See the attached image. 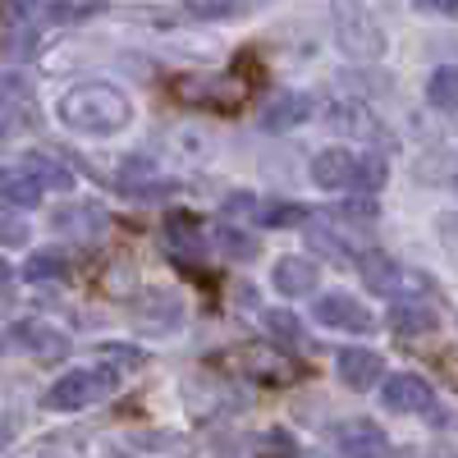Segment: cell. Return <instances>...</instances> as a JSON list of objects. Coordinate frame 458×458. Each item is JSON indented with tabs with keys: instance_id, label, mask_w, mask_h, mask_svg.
<instances>
[{
	"instance_id": "17",
	"label": "cell",
	"mask_w": 458,
	"mask_h": 458,
	"mask_svg": "<svg viewBox=\"0 0 458 458\" xmlns=\"http://www.w3.org/2000/svg\"><path fill=\"white\" fill-rule=\"evenodd\" d=\"M440 317L431 308H422V302H399V308L390 312V330L403 335V339H417V335H436Z\"/></svg>"
},
{
	"instance_id": "9",
	"label": "cell",
	"mask_w": 458,
	"mask_h": 458,
	"mask_svg": "<svg viewBox=\"0 0 458 458\" xmlns=\"http://www.w3.org/2000/svg\"><path fill=\"white\" fill-rule=\"evenodd\" d=\"M335 445L339 454H349V458H380L386 454V431H380L376 422H339L335 427Z\"/></svg>"
},
{
	"instance_id": "18",
	"label": "cell",
	"mask_w": 458,
	"mask_h": 458,
	"mask_svg": "<svg viewBox=\"0 0 458 458\" xmlns=\"http://www.w3.org/2000/svg\"><path fill=\"white\" fill-rule=\"evenodd\" d=\"M165 239L179 252H193V261H198V252H202V220L193 211H170L165 216Z\"/></svg>"
},
{
	"instance_id": "10",
	"label": "cell",
	"mask_w": 458,
	"mask_h": 458,
	"mask_svg": "<svg viewBox=\"0 0 458 458\" xmlns=\"http://www.w3.org/2000/svg\"><path fill=\"white\" fill-rule=\"evenodd\" d=\"M335 371L349 390H371L380 380V371H386V362H380V353H371V349H339Z\"/></svg>"
},
{
	"instance_id": "1",
	"label": "cell",
	"mask_w": 458,
	"mask_h": 458,
	"mask_svg": "<svg viewBox=\"0 0 458 458\" xmlns=\"http://www.w3.org/2000/svg\"><path fill=\"white\" fill-rule=\"evenodd\" d=\"M60 120L79 133H114L129 124V97L110 83H83L60 97Z\"/></svg>"
},
{
	"instance_id": "31",
	"label": "cell",
	"mask_w": 458,
	"mask_h": 458,
	"mask_svg": "<svg viewBox=\"0 0 458 458\" xmlns=\"http://www.w3.org/2000/svg\"><path fill=\"white\" fill-rule=\"evenodd\" d=\"M308 243H312L317 252H330L335 261H349V257H353V252H349V243H344V239H335V234H326L321 225H312V229H308Z\"/></svg>"
},
{
	"instance_id": "12",
	"label": "cell",
	"mask_w": 458,
	"mask_h": 458,
	"mask_svg": "<svg viewBox=\"0 0 458 458\" xmlns=\"http://www.w3.org/2000/svg\"><path fill=\"white\" fill-rule=\"evenodd\" d=\"M271 284L284 298H302V293H312L321 284V271H317V261H308V257H280L276 271H271Z\"/></svg>"
},
{
	"instance_id": "23",
	"label": "cell",
	"mask_w": 458,
	"mask_h": 458,
	"mask_svg": "<svg viewBox=\"0 0 458 458\" xmlns=\"http://www.w3.org/2000/svg\"><path fill=\"white\" fill-rule=\"evenodd\" d=\"M69 271V257L60 252V248H42V252H32L28 257V266H23V276L32 280V284H42V280H60Z\"/></svg>"
},
{
	"instance_id": "2",
	"label": "cell",
	"mask_w": 458,
	"mask_h": 458,
	"mask_svg": "<svg viewBox=\"0 0 458 458\" xmlns=\"http://www.w3.org/2000/svg\"><path fill=\"white\" fill-rule=\"evenodd\" d=\"M335 42L344 47V55H353V60H376L380 51H386V32L376 28V19L362 5L339 0L335 5Z\"/></svg>"
},
{
	"instance_id": "32",
	"label": "cell",
	"mask_w": 458,
	"mask_h": 458,
	"mask_svg": "<svg viewBox=\"0 0 458 458\" xmlns=\"http://www.w3.org/2000/svg\"><path fill=\"white\" fill-rule=\"evenodd\" d=\"M193 14H202V19H220V14H234V10H243V0H183Z\"/></svg>"
},
{
	"instance_id": "15",
	"label": "cell",
	"mask_w": 458,
	"mask_h": 458,
	"mask_svg": "<svg viewBox=\"0 0 458 458\" xmlns=\"http://www.w3.org/2000/svg\"><path fill=\"white\" fill-rule=\"evenodd\" d=\"M55 225L64 229V234H73V239H97L101 229L110 225V216L97 202H79V207H60L55 211Z\"/></svg>"
},
{
	"instance_id": "6",
	"label": "cell",
	"mask_w": 458,
	"mask_h": 458,
	"mask_svg": "<svg viewBox=\"0 0 458 458\" xmlns=\"http://www.w3.org/2000/svg\"><path fill=\"white\" fill-rule=\"evenodd\" d=\"M312 179H317V188H339V193H349V188H358V157L353 151H339V147H330V151H317L312 157Z\"/></svg>"
},
{
	"instance_id": "22",
	"label": "cell",
	"mask_w": 458,
	"mask_h": 458,
	"mask_svg": "<svg viewBox=\"0 0 458 458\" xmlns=\"http://www.w3.org/2000/svg\"><path fill=\"white\" fill-rule=\"evenodd\" d=\"M23 174H32L42 188H69V183H73V174L51 157V151H32V157L23 161Z\"/></svg>"
},
{
	"instance_id": "27",
	"label": "cell",
	"mask_w": 458,
	"mask_h": 458,
	"mask_svg": "<svg viewBox=\"0 0 458 458\" xmlns=\"http://www.w3.org/2000/svg\"><path fill=\"white\" fill-rule=\"evenodd\" d=\"M376 216H380L376 198H353V202H339V207H330V220H353V225H371Z\"/></svg>"
},
{
	"instance_id": "5",
	"label": "cell",
	"mask_w": 458,
	"mask_h": 458,
	"mask_svg": "<svg viewBox=\"0 0 458 458\" xmlns=\"http://www.w3.org/2000/svg\"><path fill=\"white\" fill-rule=\"evenodd\" d=\"M174 92L188 106H211V110H239L243 106V88H234L229 79H211V73H198V79L174 83Z\"/></svg>"
},
{
	"instance_id": "38",
	"label": "cell",
	"mask_w": 458,
	"mask_h": 458,
	"mask_svg": "<svg viewBox=\"0 0 458 458\" xmlns=\"http://www.w3.org/2000/svg\"><path fill=\"white\" fill-rule=\"evenodd\" d=\"M5 133H14V120H10L5 110H0V138H5Z\"/></svg>"
},
{
	"instance_id": "36",
	"label": "cell",
	"mask_w": 458,
	"mask_h": 458,
	"mask_svg": "<svg viewBox=\"0 0 458 458\" xmlns=\"http://www.w3.org/2000/svg\"><path fill=\"white\" fill-rule=\"evenodd\" d=\"M10 284H14V271H10V261H5V257H0V298H5V293H10Z\"/></svg>"
},
{
	"instance_id": "19",
	"label": "cell",
	"mask_w": 458,
	"mask_h": 458,
	"mask_svg": "<svg viewBox=\"0 0 458 458\" xmlns=\"http://www.w3.org/2000/svg\"><path fill=\"white\" fill-rule=\"evenodd\" d=\"M216 248L225 252V261H252V257L261 252V239L225 220V225H216Z\"/></svg>"
},
{
	"instance_id": "20",
	"label": "cell",
	"mask_w": 458,
	"mask_h": 458,
	"mask_svg": "<svg viewBox=\"0 0 458 458\" xmlns=\"http://www.w3.org/2000/svg\"><path fill=\"white\" fill-rule=\"evenodd\" d=\"M0 202L10 207H37L42 202V183L23 170H0Z\"/></svg>"
},
{
	"instance_id": "24",
	"label": "cell",
	"mask_w": 458,
	"mask_h": 458,
	"mask_svg": "<svg viewBox=\"0 0 458 458\" xmlns=\"http://www.w3.org/2000/svg\"><path fill=\"white\" fill-rule=\"evenodd\" d=\"M427 101L436 110H458V69H436L427 83Z\"/></svg>"
},
{
	"instance_id": "16",
	"label": "cell",
	"mask_w": 458,
	"mask_h": 458,
	"mask_svg": "<svg viewBox=\"0 0 458 458\" xmlns=\"http://www.w3.org/2000/svg\"><path fill=\"white\" fill-rule=\"evenodd\" d=\"M362 280L371 284V293H399L403 289V271H399V261L386 257V252H362Z\"/></svg>"
},
{
	"instance_id": "29",
	"label": "cell",
	"mask_w": 458,
	"mask_h": 458,
	"mask_svg": "<svg viewBox=\"0 0 458 458\" xmlns=\"http://www.w3.org/2000/svg\"><path fill=\"white\" fill-rule=\"evenodd\" d=\"M257 449H261L266 458H298L293 436H289V431H280V427H276V431H266V436L257 440Z\"/></svg>"
},
{
	"instance_id": "14",
	"label": "cell",
	"mask_w": 458,
	"mask_h": 458,
	"mask_svg": "<svg viewBox=\"0 0 458 458\" xmlns=\"http://www.w3.org/2000/svg\"><path fill=\"white\" fill-rule=\"evenodd\" d=\"M308 110H312V101H308V97H298V92H280V97H271V101L261 106L257 124H261L266 133H284V129H293V124L308 120Z\"/></svg>"
},
{
	"instance_id": "13",
	"label": "cell",
	"mask_w": 458,
	"mask_h": 458,
	"mask_svg": "<svg viewBox=\"0 0 458 458\" xmlns=\"http://www.w3.org/2000/svg\"><path fill=\"white\" fill-rule=\"evenodd\" d=\"M239 362L248 367V376H252V380H261V386H289V380H298V376H302L289 358H280V353H271V349H257V344L239 353Z\"/></svg>"
},
{
	"instance_id": "4",
	"label": "cell",
	"mask_w": 458,
	"mask_h": 458,
	"mask_svg": "<svg viewBox=\"0 0 458 458\" xmlns=\"http://www.w3.org/2000/svg\"><path fill=\"white\" fill-rule=\"evenodd\" d=\"M179 321H183V302H179V293H170V289H151V293H142V298L133 302V326H138V330L165 335V330H174Z\"/></svg>"
},
{
	"instance_id": "28",
	"label": "cell",
	"mask_w": 458,
	"mask_h": 458,
	"mask_svg": "<svg viewBox=\"0 0 458 458\" xmlns=\"http://www.w3.org/2000/svg\"><path fill=\"white\" fill-rule=\"evenodd\" d=\"M257 220L261 225H276V229H289V225L308 220V207H257Z\"/></svg>"
},
{
	"instance_id": "35",
	"label": "cell",
	"mask_w": 458,
	"mask_h": 458,
	"mask_svg": "<svg viewBox=\"0 0 458 458\" xmlns=\"http://www.w3.org/2000/svg\"><path fill=\"white\" fill-rule=\"evenodd\" d=\"M440 239H445V248L458 257V216H440Z\"/></svg>"
},
{
	"instance_id": "8",
	"label": "cell",
	"mask_w": 458,
	"mask_h": 458,
	"mask_svg": "<svg viewBox=\"0 0 458 458\" xmlns=\"http://www.w3.org/2000/svg\"><path fill=\"white\" fill-rule=\"evenodd\" d=\"M386 408L394 412H431L436 408V394L422 376H412V371H399L386 380Z\"/></svg>"
},
{
	"instance_id": "30",
	"label": "cell",
	"mask_w": 458,
	"mask_h": 458,
	"mask_svg": "<svg viewBox=\"0 0 458 458\" xmlns=\"http://www.w3.org/2000/svg\"><path fill=\"white\" fill-rule=\"evenodd\" d=\"M0 243L5 248H23L28 243V220L19 211H0Z\"/></svg>"
},
{
	"instance_id": "26",
	"label": "cell",
	"mask_w": 458,
	"mask_h": 458,
	"mask_svg": "<svg viewBox=\"0 0 458 458\" xmlns=\"http://www.w3.org/2000/svg\"><path fill=\"white\" fill-rule=\"evenodd\" d=\"M417 179H427V183H458V161H445V151H436V157L417 161Z\"/></svg>"
},
{
	"instance_id": "37",
	"label": "cell",
	"mask_w": 458,
	"mask_h": 458,
	"mask_svg": "<svg viewBox=\"0 0 458 458\" xmlns=\"http://www.w3.org/2000/svg\"><path fill=\"white\" fill-rule=\"evenodd\" d=\"M427 10H440V14H454L458 10V0H422Z\"/></svg>"
},
{
	"instance_id": "11",
	"label": "cell",
	"mask_w": 458,
	"mask_h": 458,
	"mask_svg": "<svg viewBox=\"0 0 458 458\" xmlns=\"http://www.w3.org/2000/svg\"><path fill=\"white\" fill-rule=\"evenodd\" d=\"M14 339L23 344L32 358H42V362H60L69 353V339L55 326H47V321H19L14 326Z\"/></svg>"
},
{
	"instance_id": "33",
	"label": "cell",
	"mask_w": 458,
	"mask_h": 458,
	"mask_svg": "<svg viewBox=\"0 0 458 458\" xmlns=\"http://www.w3.org/2000/svg\"><path fill=\"white\" fill-rule=\"evenodd\" d=\"M380 183H386V161H380V157L358 161V188H367V193H371V188H380Z\"/></svg>"
},
{
	"instance_id": "21",
	"label": "cell",
	"mask_w": 458,
	"mask_h": 458,
	"mask_svg": "<svg viewBox=\"0 0 458 458\" xmlns=\"http://www.w3.org/2000/svg\"><path fill=\"white\" fill-rule=\"evenodd\" d=\"M330 124L339 133H358V138H380V124L367 106H335L330 110Z\"/></svg>"
},
{
	"instance_id": "25",
	"label": "cell",
	"mask_w": 458,
	"mask_h": 458,
	"mask_svg": "<svg viewBox=\"0 0 458 458\" xmlns=\"http://www.w3.org/2000/svg\"><path fill=\"white\" fill-rule=\"evenodd\" d=\"M261 330L266 335H276V344H302V321L293 312H261Z\"/></svg>"
},
{
	"instance_id": "3",
	"label": "cell",
	"mask_w": 458,
	"mask_h": 458,
	"mask_svg": "<svg viewBox=\"0 0 458 458\" xmlns=\"http://www.w3.org/2000/svg\"><path fill=\"white\" fill-rule=\"evenodd\" d=\"M110 386H114V380H110L106 371H69V376H60L55 386L47 390V408H55V412L88 408V403L101 399Z\"/></svg>"
},
{
	"instance_id": "34",
	"label": "cell",
	"mask_w": 458,
	"mask_h": 458,
	"mask_svg": "<svg viewBox=\"0 0 458 458\" xmlns=\"http://www.w3.org/2000/svg\"><path fill=\"white\" fill-rule=\"evenodd\" d=\"M101 358L120 362V367H142V362H147V358H142L138 349H114V344H106V349H101Z\"/></svg>"
},
{
	"instance_id": "7",
	"label": "cell",
	"mask_w": 458,
	"mask_h": 458,
	"mask_svg": "<svg viewBox=\"0 0 458 458\" xmlns=\"http://www.w3.org/2000/svg\"><path fill=\"white\" fill-rule=\"evenodd\" d=\"M317 321H321V326H335V330H353V335H362V330L376 326L371 312L362 308L358 298H349V293H326V298H317Z\"/></svg>"
}]
</instances>
